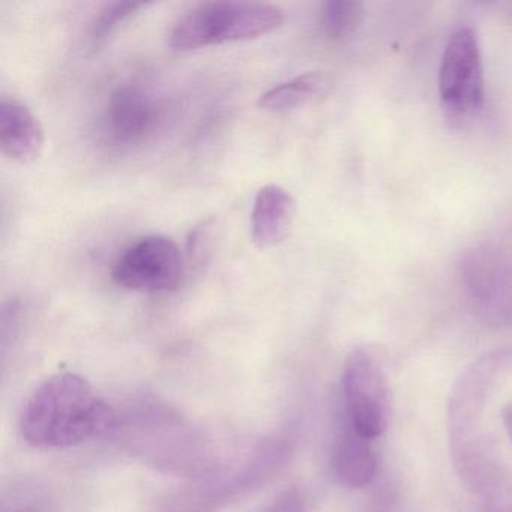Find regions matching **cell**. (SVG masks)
Segmentation results:
<instances>
[{"mask_svg": "<svg viewBox=\"0 0 512 512\" xmlns=\"http://www.w3.org/2000/svg\"><path fill=\"white\" fill-rule=\"evenodd\" d=\"M115 419V410L85 377L59 373L26 401L20 430L34 448L68 449L110 433Z\"/></svg>", "mask_w": 512, "mask_h": 512, "instance_id": "cell-1", "label": "cell"}, {"mask_svg": "<svg viewBox=\"0 0 512 512\" xmlns=\"http://www.w3.org/2000/svg\"><path fill=\"white\" fill-rule=\"evenodd\" d=\"M512 374V347L493 350L461 371L448 401L449 449L455 469L464 482L484 490L490 479L482 421L497 389Z\"/></svg>", "mask_w": 512, "mask_h": 512, "instance_id": "cell-2", "label": "cell"}, {"mask_svg": "<svg viewBox=\"0 0 512 512\" xmlns=\"http://www.w3.org/2000/svg\"><path fill=\"white\" fill-rule=\"evenodd\" d=\"M110 434L131 455L161 472L193 478L212 464L203 434L181 413L158 401H143L116 415Z\"/></svg>", "mask_w": 512, "mask_h": 512, "instance_id": "cell-3", "label": "cell"}, {"mask_svg": "<svg viewBox=\"0 0 512 512\" xmlns=\"http://www.w3.org/2000/svg\"><path fill=\"white\" fill-rule=\"evenodd\" d=\"M292 443L286 437H269L239 457L212 463L173 491L160 512H221L265 487L287 466Z\"/></svg>", "mask_w": 512, "mask_h": 512, "instance_id": "cell-4", "label": "cell"}, {"mask_svg": "<svg viewBox=\"0 0 512 512\" xmlns=\"http://www.w3.org/2000/svg\"><path fill=\"white\" fill-rule=\"evenodd\" d=\"M286 22L283 10L266 2L215 0L185 11L170 29L169 44L178 52L256 40L278 31Z\"/></svg>", "mask_w": 512, "mask_h": 512, "instance_id": "cell-5", "label": "cell"}, {"mask_svg": "<svg viewBox=\"0 0 512 512\" xmlns=\"http://www.w3.org/2000/svg\"><path fill=\"white\" fill-rule=\"evenodd\" d=\"M439 94L446 115L454 121H469L484 107L481 47L470 26L455 29L446 43L439 68Z\"/></svg>", "mask_w": 512, "mask_h": 512, "instance_id": "cell-6", "label": "cell"}, {"mask_svg": "<svg viewBox=\"0 0 512 512\" xmlns=\"http://www.w3.org/2000/svg\"><path fill=\"white\" fill-rule=\"evenodd\" d=\"M343 392L352 430L373 440L389 424V386L379 355L370 347H358L347 356Z\"/></svg>", "mask_w": 512, "mask_h": 512, "instance_id": "cell-7", "label": "cell"}, {"mask_svg": "<svg viewBox=\"0 0 512 512\" xmlns=\"http://www.w3.org/2000/svg\"><path fill=\"white\" fill-rule=\"evenodd\" d=\"M187 275L184 254L173 239L149 235L137 239L116 260L112 278L119 287L139 293H169Z\"/></svg>", "mask_w": 512, "mask_h": 512, "instance_id": "cell-8", "label": "cell"}, {"mask_svg": "<svg viewBox=\"0 0 512 512\" xmlns=\"http://www.w3.org/2000/svg\"><path fill=\"white\" fill-rule=\"evenodd\" d=\"M460 280L479 316L494 325L512 323V253L482 245L464 254Z\"/></svg>", "mask_w": 512, "mask_h": 512, "instance_id": "cell-9", "label": "cell"}, {"mask_svg": "<svg viewBox=\"0 0 512 512\" xmlns=\"http://www.w3.org/2000/svg\"><path fill=\"white\" fill-rule=\"evenodd\" d=\"M163 119L160 101L142 86L125 83L110 94L103 115L104 133L116 146L146 142Z\"/></svg>", "mask_w": 512, "mask_h": 512, "instance_id": "cell-10", "label": "cell"}, {"mask_svg": "<svg viewBox=\"0 0 512 512\" xmlns=\"http://www.w3.org/2000/svg\"><path fill=\"white\" fill-rule=\"evenodd\" d=\"M46 145L43 127L32 110L20 98H0V149L14 163L32 164L41 157Z\"/></svg>", "mask_w": 512, "mask_h": 512, "instance_id": "cell-11", "label": "cell"}, {"mask_svg": "<svg viewBox=\"0 0 512 512\" xmlns=\"http://www.w3.org/2000/svg\"><path fill=\"white\" fill-rule=\"evenodd\" d=\"M296 215V202L286 188L265 185L257 191L251 212V238L259 248H272L286 241Z\"/></svg>", "mask_w": 512, "mask_h": 512, "instance_id": "cell-12", "label": "cell"}, {"mask_svg": "<svg viewBox=\"0 0 512 512\" xmlns=\"http://www.w3.org/2000/svg\"><path fill=\"white\" fill-rule=\"evenodd\" d=\"M370 442L352 428L335 437L331 452L332 470L343 487L359 490L373 481L377 473V455Z\"/></svg>", "mask_w": 512, "mask_h": 512, "instance_id": "cell-13", "label": "cell"}, {"mask_svg": "<svg viewBox=\"0 0 512 512\" xmlns=\"http://www.w3.org/2000/svg\"><path fill=\"white\" fill-rule=\"evenodd\" d=\"M329 86H331V79L328 74L323 71H307L272 86L262 94L257 104L265 112H290L325 94Z\"/></svg>", "mask_w": 512, "mask_h": 512, "instance_id": "cell-14", "label": "cell"}, {"mask_svg": "<svg viewBox=\"0 0 512 512\" xmlns=\"http://www.w3.org/2000/svg\"><path fill=\"white\" fill-rule=\"evenodd\" d=\"M364 5L356 0H329L322 5L320 25L329 40L346 43L361 28Z\"/></svg>", "mask_w": 512, "mask_h": 512, "instance_id": "cell-15", "label": "cell"}, {"mask_svg": "<svg viewBox=\"0 0 512 512\" xmlns=\"http://www.w3.org/2000/svg\"><path fill=\"white\" fill-rule=\"evenodd\" d=\"M146 7L148 4L145 2H115V4L104 5L89 26L88 46L92 50L103 47L122 23L127 22L130 17L136 16Z\"/></svg>", "mask_w": 512, "mask_h": 512, "instance_id": "cell-16", "label": "cell"}, {"mask_svg": "<svg viewBox=\"0 0 512 512\" xmlns=\"http://www.w3.org/2000/svg\"><path fill=\"white\" fill-rule=\"evenodd\" d=\"M259 512H313V508H311L310 500L305 496L304 491L292 487L275 497L268 506L260 509Z\"/></svg>", "mask_w": 512, "mask_h": 512, "instance_id": "cell-17", "label": "cell"}, {"mask_svg": "<svg viewBox=\"0 0 512 512\" xmlns=\"http://www.w3.org/2000/svg\"><path fill=\"white\" fill-rule=\"evenodd\" d=\"M503 428H505L506 436L512 445V403L506 404L502 410Z\"/></svg>", "mask_w": 512, "mask_h": 512, "instance_id": "cell-18", "label": "cell"}, {"mask_svg": "<svg viewBox=\"0 0 512 512\" xmlns=\"http://www.w3.org/2000/svg\"><path fill=\"white\" fill-rule=\"evenodd\" d=\"M4 512H41L40 505L34 502H20L11 508L4 509Z\"/></svg>", "mask_w": 512, "mask_h": 512, "instance_id": "cell-19", "label": "cell"}, {"mask_svg": "<svg viewBox=\"0 0 512 512\" xmlns=\"http://www.w3.org/2000/svg\"><path fill=\"white\" fill-rule=\"evenodd\" d=\"M511 16H512V7H511Z\"/></svg>", "mask_w": 512, "mask_h": 512, "instance_id": "cell-20", "label": "cell"}]
</instances>
